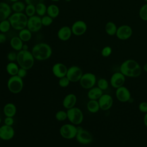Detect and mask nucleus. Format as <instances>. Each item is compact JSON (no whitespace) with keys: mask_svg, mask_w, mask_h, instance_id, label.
Segmentation results:
<instances>
[{"mask_svg":"<svg viewBox=\"0 0 147 147\" xmlns=\"http://www.w3.org/2000/svg\"><path fill=\"white\" fill-rule=\"evenodd\" d=\"M26 71H27L26 69H25L23 68H20L18 69V73H17V75L22 79L23 78H24L26 75V74H27Z\"/></svg>","mask_w":147,"mask_h":147,"instance_id":"obj_42","label":"nucleus"},{"mask_svg":"<svg viewBox=\"0 0 147 147\" xmlns=\"http://www.w3.org/2000/svg\"><path fill=\"white\" fill-rule=\"evenodd\" d=\"M18 36L23 42H28L32 38V32L30 31L27 28H25L19 31Z\"/></svg>","mask_w":147,"mask_h":147,"instance_id":"obj_26","label":"nucleus"},{"mask_svg":"<svg viewBox=\"0 0 147 147\" xmlns=\"http://www.w3.org/2000/svg\"><path fill=\"white\" fill-rule=\"evenodd\" d=\"M69 82L70 81L69 80L68 78L65 76L64 77L60 78V80L59 81V86L61 87H66L69 85Z\"/></svg>","mask_w":147,"mask_h":147,"instance_id":"obj_39","label":"nucleus"},{"mask_svg":"<svg viewBox=\"0 0 147 147\" xmlns=\"http://www.w3.org/2000/svg\"><path fill=\"white\" fill-rule=\"evenodd\" d=\"M28 17L24 12L12 13L8 20L13 29L16 30H21L26 28Z\"/></svg>","mask_w":147,"mask_h":147,"instance_id":"obj_4","label":"nucleus"},{"mask_svg":"<svg viewBox=\"0 0 147 147\" xmlns=\"http://www.w3.org/2000/svg\"><path fill=\"white\" fill-rule=\"evenodd\" d=\"M14 135V130L11 126L4 125L0 127V138L3 140H9Z\"/></svg>","mask_w":147,"mask_h":147,"instance_id":"obj_17","label":"nucleus"},{"mask_svg":"<svg viewBox=\"0 0 147 147\" xmlns=\"http://www.w3.org/2000/svg\"><path fill=\"white\" fill-rule=\"evenodd\" d=\"M77 127L71 124L63 125L60 129V135L65 139H72L76 137Z\"/></svg>","mask_w":147,"mask_h":147,"instance_id":"obj_10","label":"nucleus"},{"mask_svg":"<svg viewBox=\"0 0 147 147\" xmlns=\"http://www.w3.org/2000/svg\"><path fill=\"white\" fill-rule=\"evenodd\" d=\"M143 70L144 72L147 73V63H146L143 66Z\"/></svg>","mask_w":147,"mask_h":147,"instance_id":"obj_47","label":"nucleus"},{"mask_svg":"<svg viewBox=\"0 0 147 147\" xmlns=\"http://www.w3.org/2000/svg\"><path fill=\"white\" fill-rule=\"evenodd\" d=\"M17 53H16L15 52H10L7 55V58L9 61L10 62H14L16 60H17Z\"/></svg>","mask_w":147,"mask_h":147,"instance_id":"obj_41","label":"nucleus"},{"mask_svg":"<svg viewBox=\"0 0 147 147\" xmlns=\"http://www.w3.org/2000/svg\"><path fill=\"white\" fill-rule=\"evenodd\" d=\"M26 5L24 2L18 1L13 2L11 5V8L13 11L15 13H22L25 11Z\"/></svg>","mask_w":147,"mask_h":147,"instance_id":"obj_29","label":"nucleus"},{"mask_svg":"<svg viewBox=\"0 0 147 147\" xmlns=\"http://www.w3.org/2000/svg\"><path fill=\"white\" fill-rule=\"evenodd\" d=\"M10 2H11L12 3H13V2H17V1H20V0H9Z\"/></svg>","mask_w":147,"mask_h":147,"instance_id":"obj_49","label":"nucleus"},{"mask_svg":"<svg viewBox=\"0 0 147 147\" xmlns=\"http://www.w3.org/2000/svg\"><path fill=\"white\" fill-rule=\"evenodd\" d=\"M139 16L142 20L147 21V3L143 5L140 9Z\"/></svg>","mask_w":147,"mask_h":147,"instance_id":"obj_34","label":"nucleus"},{"mask_svg":"<svg viewBox=\"0 0 147 147\" xmlns=\"http://www.w3.org/2000/svg\"><path fill=\"white\" fill-rule=\"evenodd\" d=\"M51 1H53V2H58V1H59L60 0H51Z\"/></svg>","mask_w":147,"mask_h":147,"instance_id":"obj_50","label":"nucleus"},{"mask_svg":"<svg viewBox=\"0 0 147 147\" xmlns=\"http://www.w3.org/2000/svg\"><path fill=\"white\" fill-rule=\"evenodd\" d=\"M87 108L88 111L91 113H97L100 109L98 100L90 99V100L88 102L87 104Z\"/></svg>","mask_w":147,"mask_h":147,"instance_id":"obj_28","label":"nucleus"},{"mask_svg":"<svg viewBox=\"0 0 147 147\" xmlns=\"http://www.w3.org/2000/svg\"><path fill=\"white\" fill-rule=\"evenodd\" d=\"M144 123L145 126L147 127V113H145L144 116Z\"/></svg>","mask_w":147,"mask_h":147,"instance_id":"obj_46","label":"nucleus"},{"mask_svg":"<svg viewBox=\"0 0 147 147\" xmlns=\"http://www.w3.org/2000/svg\"><path fill=\"white\" fill-rule=\"evenodd\" d=\"M67 71L68 68L64 64L61 63L55 64L52 67L53 74L56 77L58 78H61L65 76Z\"/></svg>","mask_w":147,"mask_h":147,"instance_id":"obj_18","label":"nucleus"},{"mask_svg":"<svg viewBox=\"0 0 147 147\" xmlns=\"http://www.w3.org/2000/svg\"><path fill=\"white\" fill-rule=\"evenodd\" d=\"M60 13L59 7L55 4H51L47 6V14L53 19L57 17Z\"/></svg>","mask_w":147,"mask_h":147,"instance_id":"obj_25","label":"nucleus"},{"mask_svg":"<svg viewBox=\"0 0 147 147\" xmlns=\"http://www.w3.org/2000/svg\"><path fill=\"white\" fill-rule=\"evenodd\" d=\"M112 53V48L109 46H105L101 51V55L104 57H107L111 55Z\"/></svg>","mask_w":147,"mask_h":147,"instance_id":"obj_38","label":"nucleus"},{"mask_svg":"<svg viewBox=\"0 0 147 147\" xmlns=\"http://www.w3.org/2000/svg\"><path fill=\"white\" fill-rule=\"evenodd\" d=\"M103 94V91L98 87H93L89 89L87 93V96L91 100H98Z\"/></svg>","mask_w":147,"mask_h":147,"instance_id":"obj_22","label":"nucleus"},{"mask_svg":"<svg viewBox=\"0 0 147 147\" xmlns=\"http://www.w3.org/2000/svg\"><path fill=\"white\" fill-rule=\"evenodd\" d=\"M19 68L18 65L14 62H10L6 65V71L7 73L11 75H17Z\"/></svg>","mask_w":147,"mask_h":147,"instance_id":"obj_30","label":"nucleus"},{"mask_svg":"<svg viewBox=\"0 0 147 147\" xmlns=\"http://www.w3.org/2000/svg\"><path fill=\"white\" fill-rule=\"evenodd\" d=\"M133 33L132 28L127 25H122L118 27L116 36L121 40H126L130 38Z\"/></svg>","mask_w":147,"mask_h":147,"instance_id":"obj_12","label":"nucleus"},{"mask_svg":"<svg viewBox=\"0 0 147 147\" xmlns=\"http://www.w3.org/2000/svg\"><path fill=\"white\" fill-rule=\"evenodd\" d=\"M42 25L41 17L37 15H34L28 17L26 28L32 33H37L42 28Z\"/></svg>","mask_w":147,"mask_h":147,"instance_id":"obj_7","label":"nucleus"},{"mask_svg":"<svg viewBox=\"0 0 147 147\" xmlns=\"http://www.w3.org/2000/svg\"><path fill=\"white\" fill-rule=\"evenodd\" d=\"M1 118H0V123H1Z\"/></svg>","mask_w":147,"mask_h":147,"instance_id":"obj_53","label":"nucleus"},{"mask_svg":"<svg viewBox=\"0 0 147 147\" xmlns=\"http://www.w3.org/2000/svg\"><path fill=\"white\" fill-rule=\"evenodd\" d=\"M67 118L74 125L80 124L83 120V114L82 110L78 107H72L67 111Z\"/></svg>","mask_w":147,"mask_h":147,"instance_id":"obj_6","label":"nucleus"},{"mask_svg":"<svg viewBox=\"0 0 147 147\" xmlns=\"http://www.w3.org/2000/svg\"><path fill=\"white\" fill-rule=\"evenodd\" d=\"M36 14L40 17H42L47 13V6L43 2H40L36 6Z\"/></svg>","mask_w":147,"mask_h":147,"instance_id":"obj_31","label":"nucleus"},{"mask_svg":"<svg viewBox=\"0 0 147 147\" xmlns=\"http://www.w3.org/2000/svg\"><path fill=\"white\" fill-rule=\"evenodd\" d=\"M22 49L23 50H28V45L26 44H24L23 47H22Z\"/></svg>","mask_w":147,"mask_h":147,"instance_id":"obj_48","label":"nucleus"},{"mask_svg":"<svg viewBox=\"0 0 147 147\" xmlns=\"http://www.w3.org/2000/svg\"><path fill=\"white\" fill-rule=\"evenodd\" d=\"M72 34L71 27L68 26H63L61 27L57 33V37L63 41H66L70 39Z\"/></svg>","mask_w":147,"mask_h":147,"instance_id":"obj_19","label":"nucleus"},{"mask_svg":"<svg viewBox=\"0 0 147 147\" xmlns=\"http://www.w3.org/2000/svg\"><path fill=\"white\" fill-rule=\"evenodd\" d=\"M41 19L42 25V26H50L53 23V19L50 16H49L48 15H45L42 16V17H41Z\"/></svg>","mask_w":147,"mask_h":147,"instance_id":"obj_36","label":"nucleus"},{"mask_svg":"<svg viewBox=\"0 0 147 147\" xmlns=\"http://www.w3.org/2000/svg\"><path fill=\"white\" fill-rule=\"evenodd\" d=\"M55 117H56V119L59 121H64L67 118V112H65L64 111H62V110L59 111L56 113V114L55 115Z\"/></svg>","mask_w":147,"mask_h":147,"instance_id":"obj_37","label":"nucleus"},{"mask_svg":"<svg viewBox=\"0 0 147 147\" xmlns=\"http://www.w3.org/2000/svg\"><path fill=\"white\" fill-rule=\"evenodd\" d=\"M118 27L117 26L116 24L112 21H109L107 22L105 27V32L106 33L109 35V36H114L116 34L117 30Z\"/></svg>","mask_w":147,"mask_h":147,"instance_id":"obj_27","label":"nucleus"},{"mask_svg":"<svg viewBox=\"0 0 147 147\" xmlns=\"http://www.w3.org/2000/svg\"><path fill=\"white\" fill-rule=\"evenodd\" d=\"M24 83L22 78L17 75L11 76L7 82L8 89L13 94H17L21 92Z\"/></svg>","mask_w":147,"mask_h":147,"instance_id":"obj_5","label":"nucleus"},{"mask_svg":"<svg viewBox=\"0 0 147 147\" xmlns=\"http://www.w3.org/2000/svg\"><path fill=\"white\" fill-rule=\"evenodd\" d=\"M11 28V24L8 19L0 22V32L6 33L9 31Z\"/></svg>","mask_w":147,"mask_h":147,"instance_id":"obj_32","label":"nucleus"},{"mask_svg":"<svg viewBox=\"0 0 147 147\" xmlns=\"http://www.w3.org/2000/svg\"><path fill=\"white\" fill-rule=\"evenodd\" d=\"M25 13L28 17L33 16L36 14V6L33 5H26L25 9Z\"/></svg>","mask_w":147,"mask_h":147,"instance_id":"obj_33","label":"nucleus"},{"mask_svg":"<svg viewBox=\"0 0 147 147\" xmlns=\"http://www.w3.org/2000/svg\"><path fill=\"white\" fill-rule=\"evenodd\" d=\"M80 81L81 86L85 89H90L94 87L96 82V76L90 72L83 74Z\"/></svg>","mask_w":147,"mask_h":147,"instance_id":"obj_8","label":"nucleus"},{"mask_svg":"<svg viewBox=\"0 0 147 147\" xmlns=\"http://www.w3.org/2000/svg\"><path fill=\"white\" fill-rule=\"evenodd\" d=\"M16 61L21 68L28 70L33 66L34 58L31 52L22 49L17 53Z\"/></svg>","mask_w":147,"mask_h":147,"instance_id":"obj_3","label":"nucleus"},{"mask_svg":"<svg viewBox=\"0 0 147 147\" xmlns=\"http://www.w3.org/2000/svg\"><path fill=\"white\" fill-rule=\"evenodd\" d=\"M138 109L140 111L144 114L147 113V102H142L138 105Z\"/></svg>","mask_w":147,"mask_h":147,"instance_id":"obj_40","label":"nucleus"},{"mask_svg":"<svg viewBox=\"0 0 147 147\" xmlns=\"http://www.w3.org/2000/svg\"><path fill=\"white\" fill-rule=\"evenodd\" d=\"M119 71L126 77L137 78L141 74L142 68L135 60L127 59L121 64Z\"/></svg>","mask_w":147,"mask_h":147,"instance_id":"obj_1","label":"nucleus"},{"mask_svg":"<svg viewBox=\"0 0 147 147\" xmlns=\"http://www.w3.org/2000/svg\"><path fill=\"white\" fill-rule=\"evenodd\" d=\"M115 96L117 100L121 102H127L131 99V93L129 90L124 86L116 88Z\"/></svg>","mask_w":147,"mask_h":147,"instance_id":"obj_14","label":"nucleus"},{"mask_svg":"<svg viewBox=\"0 0 147 147\" xmlns=\"http://www.w3.org/2000/svg\"><path fill=\"white\" fill-rule=\"evenodd\" d=\"M4 122H5V125H6L8 126H12L14 123V120L12 117H6V118L5 119Z\"/></svg>","mask_w":147,"mask_h":147,"instance_id":"obj_44","label":"nucleus"},{"mask_svg":"<svg viewBox=\"0 0 147 147\" xmlns=\"http://www.w3.org/2000/svg\"><path fill=\"white\" fill-rule=\"evenodd\" d=\"M109 82L106 79L100 78L97 81V87H98L102 91L107 90L109 87Z\"/></svg>","mask_w":147,"mask_h":147,"instance_id":"obj_35","label":"nucleus"},{"mask_svg":"<svg viewBox=\"0 0 147 147\" xmlns=\"http://www.w3.org/2000/svg\"><path fill=\"white\" fill-rule=\"evenodd\" d=\"M17 111L16 106L11 103H9L5 105L3 107V113L6 117H13L15 115Z\"/></svg>","mask_w":147,"mask_h":147,"instance_id":"obj_24","label":"nucleus"},{"mask_svg":"<svg viewBox=\"0 0 147 147\" xmlns=\"http://www.w3.org/2000/svg\"><path fill=\"white\" fill-rule=\"evenodd\" d=\"M83 75V72L80 68L73 65L70 67L67 71L66 76L71 82H76L80 80Z\"/></svg>","mask_w":147,"mask_h":147,"instance_id":"obj_11","label":"nucleus"},{"mask_svg":"<svg viewBox=\"0 0 147 147\" xmlns=\"http://www.w3.org/2000/svg\"><path fill=\"white\" fill-rule=\"evenodd\" d=\"M65 1H66V2H70V1H71V0H64Z\"/></svg>","mask_w":147,"mask_h":147,"instance_id":"obj_51","label":"nucleus"},{"mask_svg":"<svg viewBox=\"0 0 147 147\" xmlns=\"http://www.w3.org/2000/svg\"><path fill=\"white\" fill-rule=\"evenodd\" d=\"M31 52L34 59L43 61L48 59L51 56L52 49L48 44L39 42L33 47Z\"/></svg>","mask_w":147,"mask_h":147,"instance_id":"obj_2","label":"nucleus"},{"mask_svg":"<svg viewBox=\"0 0 147 147\" xmlns=\"http://www.w3.org/2000/svg\"><path fill=\"white\" fill-rule=\"evenodd\" d=\"M24 1L26 5H33L35 6L40 2H43L44 1V0H24Z\"/></svg>","mask_w":147,"mask_h":147,"instance_id":"obj_43","label":"nucleus"},{"mask_svg":"<svg viewBox=\"0 0 147 147\" xmlns=\"http://www.w3.org/2000/svg\"><path fill=\"white\" fill-rule=\"evenodd\" d=\"M6 40H7V37L5 33L0 32V44L5 42Z\"/></svg>","mask_w":147,"mask_h":147,"instance_id":"obj_45","label":"nucleus"},{"mask_svg":"<svg viewBox=\"0 0 147 147\" xmlns=\"http://www.w3.org/2000/svg\"><path fill=\"white\" fill-rule=\"evenodd\" d=\"M77 98L75 94H69L65 96L63 101V106L67 109H69L74 107L76 103Z\"/></svg>","mask_w":147,"mask_h":147,"instance_id":"obj_21","label":"nucleus"},{"mask_svg":"<svg viewBox=\"0 0 147 147\" xmlns=\"http://www.w3.org/2000/svg\"><path fill=\"white\" fill-rule=\"evenodd\" d=\"M11 6L5 2H0V22L7 20L12 14Z\"/></svg>","mask_w":147,"mask_h":147,"instance_id":"obj_20","label":"nucleus"},{"mask_svg":"<svg viewBox=\"0 0 147 147\" xmlns=\"http://www.w3.org/2000/svg\"><path fill=\"white\" fill-rule=\"evenodd\" d=\"M126 76L120 71L114 72L110 78V84L114 88H119L124 86Z\"/></svg>","mask_w":147,"mask_h":147,"instance_id":"obj_15","label":"nucleus"},{"mask_svg":"<svg viewBox=\"0 0 147 147\" xmlns=\"http://www.w3.org/2000/svg\"><path fill=\"white\" fill-rule=\"evenodd\" d=\"M100 109L103 111H107L110 109L113 104V98L111 95L107 94L103 95L98 100Z\"/></svg>","mask_w":147,"mask_h":147,"instance_id":"obj_16","label":"nucleus"},{"mask_svg":"<svg viewBox=\"0 0 147 147\" xmlns=\"http://www.w3.org/2000/svg\"><path fill=\"white\" fill-rule=\"evenodd\" d=\"M24 43L18 36L13 37L10 41V47L15 51L19 52L22 49Z\"/></svg>","mask_w":147,"mask_h":147,"instance_id":"obj_23","label":"nucleus"},{"mask_svg":"<svg viewBox=\"0 0 147 147\" xmlns=\"http://www.w3.org/2000/svg\"><path fill=\"white\" fill-rule=\"evenodd\" d=\"M71 28L73 34L79 36L84 34L86 32L87 25L84 21L78 20L73 23Z\"/></svg>","mask_w":147,"mask_h":147,"instance_id":"obj_13","label":"nucleus"},{"mask_svg":"<svg viewBox=\"0 0 147 147\" xmlns=\"http://www.w3.org/2000/svg\"><path fill=\"white\" fill-rule=\"evenodd\" d=\"M144 1H145V2H146L147 3V0H144Z\"/></svg>","mask_w":147,"mask_h":147,"instance_id":"obj_52","label":"nucleus"},{"mask_svg":"<svg viewBox=\"0 0 147 147\" xmlns=\"http://www.w3.org/2000/svg\"><path fill=\"white\" fill-rule=\"evenodd\" d=\"M77 130L78 131L76 136V138L78 142H79L80 144L87 145L92 141V136L89 131L80 127H77Z\"/></svg>","mask_w":147,"mask_h":147,"instance_id":"obj_9","label":"nucleus"}]
</instances>
